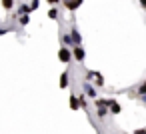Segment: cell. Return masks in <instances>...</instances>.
<instances>
[{
    "instance_id": "5",
    "label": "cell",
    "mask_w": 146,
    "mask_h": 134,
    "mask_svg": "<svg viewBox=\"0 0 146 134\" xmlns=\"http://www.w3.org/2000/svg\"><path fill=\"white\" fill-rule=\"evenodd\" d=\"M84 58H86L84 48H82V46H74V48H72V60H76L78 64H82V62H84Z\"/></svg>"
},
{
    "instance_id": "10",
    "label": "cell",
    "mask_w": 146,
    "mask_h": 134,
    "mask_svg": "<svg viewBox=\"0 0 146 134\" xmlns=\"http://www.w3.org/2000/svg\"><path fill=\"white\" fill-rule=\"evenodd\" d=\"M78 102H80V110H90V104H88V98H86V94L80 90V94H78Z\"/></svg>"
},
{
    "instance_id": "1",
    "label": "cell",
    "mask_w": 146,
    "mask_h": 134,
    "mask_svg": "<svg viewBox=\"0 0 146 134\" xmlns=\"http://www.w3.org/2000/svg\"><path fill=\"white\" fill-rule=\"evenodd\" d=\"M82 92L86 94L88 100H96V98H98V88H96L92 82H82Z\"/></svg>"
},
{
    "instance_id": "6",
    "label": "cell",
    "mask_w": 146,
    "mask_h": 134,
    "mask_svg": "<svg viewBox=\"0 0 146 134\" xmlns=\"http://www.w3.org/2000/svg\"><path fill=\"white\" fill-rule=\"evenodd\" d=\"M58 86H60L62 90H68V88H70V70H66V72H62V74H60Z\"/></svg>"
},
{
    "instance_id": "21",
    "label": "cell",
    "mask_w": 146,
    "mask_h": 134,
    "mask_svg": "<svg viewBox=\"0 0 146 134\" xmlns=\"http://www.w3.org/2000/svg\"><path fill=\"white\" fill-rule=\"evenodd\" d=\"M46 2H48V4H52V6H56V4L60 2V0H46Z\"/></svg>"
},
{
    "instance_id": "14",
    "label": "cell",
    "mask_w": 146,
    "mask_h": 134,
    "mask_svg": "<svg viewBox=\"0 0 146 134\" xmlns=\"http://www.w3.org/2000/svg\"><path fill=\"white\" fill-rule=\"evenodd\" d=\"M60 40H62V46H66V48L74 44V42H72V36H70V32H64V34L60 36Z\"/></svg>"
},
{
    "instance_id": "24",
    "label": "cell",
    "mask_w": 146,
    "mask_h": 134,
    "mask_svg": "<svg viewBox=\"0 0 146 134\" xmlns=\"http://www.w3.org/2000/svg\"><path fill=\"white\" fill-rule=\"evenodd\" d=\"M138 100H140V102H144V104H146V94H144V96H140V98H138Z\"/></svg>"
},
{
    "instance_id": "11",
    "label": "cell",
    "mask_w": 146,
    "mask_h": 134,
    "mask_svg": "<svg viewBox=\"0 0 146 134\" xmlns=\"http://www.w3.org/2000/svg\"><path fill=\"white\" fill-rule=\"evenodd\" d=\"M24 14H32V10H30V6L28 4H20L18 8H16V12H14V16L18 18V16H24Z\"/></svg>"
},
{
    "instance_id": "4",
    "label": "cell",
    "mask_w": 146,
    "mask_h": 134,
    "mask_svg": "<svg viewBox=\"0 0 146 134\" xmlns=\"http://www.w3.org/2000/svg\"><path fill=\"white\" fill-rule=\"evenodd\" d=\"M60 2H62V6H64L66 10L74 12V10H78V8L82 6V2H84V0H60Z\"/></svg>"
},
{
    "instance_id": "18",
    "label": "cell",
    "mask_w": 146,
    "mask_h": 134,
    "mask_svg": "<svg viewBox=\"0 0 146 134\" xmlns=\"http://www.w3.org/2000/svg\"><path fill=\"white\" fill-rule=\"evenodd\" d=\"M18 22H20V26H26V24L30 22V18H28V14H24V16H20V18H18Z\"/></svg>"
},
{
    "instance_id": "8",
    "label": "cell",
    "mask_w": 146,
    "mask_h": 134,
    "mask_svg": "<svg viewBox=\"0 0 146 134\" xmlns=\"http://www.w3.org/2000/svg\"><path fill=\"white\" fill-rule=\"evenodd\" d=\"M70 36H72L74 46H80V44H82V34H80V30H78L76 26H72V28H70Z\"/></svg>"
},
{
    "instance_id": "7",
    "label": "cell",
    "mask_w": 146,
    "mask_h": 134,
    "mask_svg": "<svg viewBox=\"0 0 146 134\" xmlns=\"http://www.w3.org/2000/svg\"><path fill=\"white\" fill-rule=\"evenodd\" d=\"M132 96H136V98H140V96H144L146 94V76H144V80L138 84V86H134L132 88V92H130Z\"/></svg>"
},
{
    "instance_id": "2",
    "label": "cell",
    "mask_w": 146,
    "mask_h": 134,
    "mask_svg": "<svg viewBox=\"0 0 146 134\" xmlns=\"http://www.w3.org/2000/svg\"><path fill=\"white\" fill-rule=\"evenodd\" d=\"M106 106L110 110V116H118L122 112V106H120V102L116 98H106Z\"/></svg>"
},
{
    "instance_id": "23",
    "label": "cell",
    "mask_w": 146,
    "mask_h": 134,
    "mask_svg": "<svg viewBox=\"0 0 146 134\" xmlns=\"http://www.w3.org/2000/svg\"><path fill=\"white\" fill-rule=\"evenodd\" d=\"M6 32H8V30H6V28H0V36H4V34H6Z\"/></svg>"
},
{
    "instance_id": "15",
    "label": "cell",
    "mask_w": 146,
    "mask_h": 134,
    "mask_svg": "<svg viewBox=\"0 0 146 134\" xmlns=\"http://www.w3.org/2000/svg\"><path fill=\"white\" fill-rule=\"evenodd\" d=\"M0 2H2V6H4V10H12L14 8V0H0Z\"/></svg>"
},
{
    "instance_id": "3",
    "label": "cell",
    "mask_w": 146,
    "mask_h": 134,
    "mask_svg": "<svg viewBox=\"0 0 146 134\" xmlns=\"http://www.w3.org/2000/svg\"><path fill=\"white\" fill-rule=\"evenodd\" d=\"M58 60H60L62 64H70V62H72V50L66 48V46H60V50H58Z\"/></svg>"
},
{
    "instance_id": "16",
    "label": "cell",
    "mask_w": 146,
    "mask_h": 134,
    "mask_svg": "<svg viewBox=\"0 0 146 134\" xmlns=\"http://www.w3.org/2000/svg\"><path fill=\"white\" fill-rule=\"evenodd\" d=\"M94 74H96V70H86L84 72V82H92L94 80Z\"/></svg>"
},
{
    "instance_id": "13",
    "label": "cell",
    "mask_w": 146,
    "mask_h": 134,
    "mask_svg": "<svg viewBox=\"0 0 146 134\" xmlns=\"http://www.w3.org/2000/svg\"><path fill=\"white\" fill-rule=\"evenodd\" d=\"M92 84H94L96 88H104V76H102L100 72H96V74H94V80H92Z\"/></svg>"
},
{
    "instance_id": "22",
    "label": "cell",
    "mask_w": 146,
    "mask_h": 134,
    "mask_svg": "<svg viewBox=\"0 0 146 134\" xmlns=\"http://www.w3.org/2000/svg\"><path fill=\"white\" fill-rule=\"evenodd\" d=\"M138 2H140V6H142V8L146 10V0H138Z\"/></svg>"
},
{
    "instance_id": "9",
    "label": "cell",
    "mask_w": 146,
    "mask_h": 134,
    "mask_svg": "<svg viewBox=\"0 0 146 134\" xmlns=\"http://www.w3.org/2000/svg\"><path fill=\"white\" fill-rule=\"evenodd\" d=\"M68 104H70V110H74V112H76V110H80V102H78V94H76L74 90L70 92V100H68Z\"/></svg>"
},
{
    "instance_id": "20",
    "label": "cell",
    "mask_w": 146,
    "mask_h": 134,
    "mask_svg": "<svg viewBox=\"0 0 146 134\" xmlns=\"http://www.w3.org/2000/svg\"><path fill=\"white\" fill-rule=\"evenodd\" d=\"M132 134H146V126H144V128H136Z\"/></svg>"
},
{
    "instance_id": "17",
    "label": "cell",
    "mask_w": 146,
    "mask_h": 134,
    "mask_svg": "<svg viewBox=\"0 0 146 134\" xmlns=\"http://www.w3.org/2000/svg\"><path fill=\"white\" fill-rule=\"evenodd\" d=\"M58 16H60L58 8H50V10H48V18H50V20H56Z\"/></svg>"
},
{
    "instance_id": "12",
    "label": "cell",
    "mask_w": 146,
    "mask_h": 134,
    "mask_svg": "<svg viewBox=\"0 0 146 134\" xmlns=\"http://www.w3.org/2000/svg\"><path fill=\"white\" fill-rule=\"evenodd\" d=\"M96 108V116L102 120V118H106L108 114H110V110H108V106H94Z\"/></svg>"
},
{
    "instance_id": "19",
    "label": "cell",
    "mask_w": 146,
    "mask_h": 134,
    "mask_svg": "<svg viewBox=\"0 0 146 134\" xmlns=\"http://www.w3.org/2000/svg\"><path fill=\"white\" fill-rule=\"evenodd\" d=\"M38 2H40V0H30V4H28V6H30V10H32V12L38 8Z\"/></svg>"
}]
</instances>
